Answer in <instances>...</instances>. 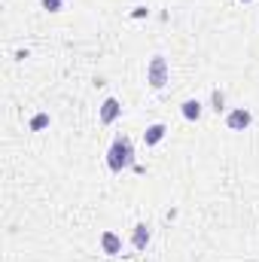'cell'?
Wrapping results in <instances>:
<instances>
[{
  "mask_svg": "<svg viewBox=\"0 0 259 262\" xmlns=\"http://www.w3.org/2000/svg\"><path fill=\"white\" fill-rule=\"evenodd\" d=\"M49 122H52L49 113H34V116H31V131H46Z\"/></svg>",
  "mask_w": 259,
  "mask_h": 262,
  "instance_id": "obj_9",
  "label": "cell"
},
{
  "mask_svg": "<svg viewBox=\"0 0 259 262\" xmlns=\"http://www.w3.org/2000/svg\"><path fill=\"white\" fill-rule=\"evenodd\" d=\"M165 134H168V125H165V122H153L149 128L143 131V143H146V146H156V143L165 140Z\"/></svg>",
  "mask_w": 259,
  "mask_h": 262,
  "instance_id": "obj_8",
  "label": "cell"
},
{
  "mask_svg": "<svg viewBox=\"0 0 259 262\" xmlns=\"http://www.w3.org/2000/svg\"><path fill=\"white\" fill-rule=\"evenodd\" d=\"M210 110H213V113H223V110H226V95H223L220 89L210 92Z\"/></svg>",
  "mask_w": 259,
  "mask_h": 262,
  "instance_id": "obj_10",
  "label": "cell"
},
{
  "mask_svg": "<svg viewBox=\"0 0 259 262\" xmlns=\"http://www.w3.org/2000/svg\"><path fill=\"white\" fill-rule=\"evenodd\" d=\"M250 122H253V113H250L247 107H235V110L226 113V125H229V131H244V128H250Z\"/></svg>",
  "mask_w": 259,
  "mask_h": 262,
  "instance_id": "obj_3",
  "label": "cell"
},
{
  "mask_svg": "<svg viewBox=\"0 0 259 262\" xmlns=\"http://www.w3.org/2000/svg\"><path fill=\"white\" fill-rule=\"evenodd\" d=\"M40 3H43L46 12H61L64 9V0H40Z\"/></svg>",
  "mask_w": 259,
  "mask_h": 262,
  "instance_id": "obj_11",
  "label": "cell"
},
{
  "mask_svg": "<svg viewBox=\"0 0 259 262\" xmlns=\"http://www.w3.org/2000/svg\"><path fill=\"white\" fill-rule=\"evenodd\" d=\"M168 76H171V67H168V58L165 55H153L149 64H146V82L149 89H165L168 85Z\"/></svg>",
  "mask_w": 259,
  "mask_h": 262,
  "instance_id": "obj_2",
  "label": "cell"
},
{
  "mask_svg": "<svg viewBox=\"0 0 259 262\" xmlns=\"http://www.w3.org/2000/svg\"><path fill=\"white\" fill-rule=\"evenodd\" d=\"M146 12H149V9H146V6H134V9H131V18H143V15H146Z\"/></svg>",
  "mask_w": 259,
  "mask_h": 262,
  "instance_id": "obj_12",
  "label": "cell"
},
{
  "mask_svg": "<svg viewBox=\"0 0 259 262\" xmlns=\"http://www.w3.org/2000/svg\"><path fill=\"white\" fill-rule=\"evenodd\" d=\"M244 3H250V0H244Z\"/></svg>",
  "mask_w": 259,
  "mask_h": 262,
  "instance_id": "obj_13",
  "label": "cell"
},
{
  "mask_svg": "<svg viewBox=\"0 0 259 262\" xmlns=\"http://www.w3.org/2000/svg\"><path fill=\"white\" fill-rule=\"evenodd\" d=\"M119 116H122V104H119V98H107V101L101 104V125H113Z\"/></svg>",
  "mask_w": 259,
  "mask_h": 262,
  "instance_id": "obj_4",
  "label": "cell"
},
{
  "mask_svg": "<svg viewBox=\"0 0 259 262\" xmlns=\"http://www.w3.org/2000/svg\"><path fill=\"white\" fill-rule=\"evenodd\" d=\"M180 113H183V119H186V122H198V119H201V113H204V104H201L198 98H189V101H183V104H180Z\"/></svg>",
  "mask_w": 259,
  "mask_h": 262,
  "instance_id": "obj_6",
  "label": "cell"
},
{
  "mask_svg": "<svg viewBox=\"0 0 259 262\" xmlns=\"http://www.w3.org/2000/svg\"><path fill=\"white\" fill-rule=\"evenodd\" d=\"M107 168H110L113 174H122V171L134 168V143H131V137L119 134V137L110 143V149H107Z\"/></svg>",
  "mask_w": 259,
  "mask_h": 262,
  "instance_id": "obj_1",
  "label": "cell"
},
{
  "mask_svg": "<svg viewBox=\"0 0 259 262\" xmlns=\"http://www.w3.org/2000/svg\"><path fill=\"white\" fill-rule=\"evenodd\" d=\"M149 238H153L149 226H146V223H137V226H134V232H131V244H134V250H146Z\"/></svg>",
  "mask_w": 259,
  "mask_h": 262,
  "instance_id": "obj_7",
  "label": "cell"
},
{
  "mask_svg": "<svg viewBox=\"0 0 259 262\" xmlns=\"http://www.w3.org/2000/svg\"><path fill=\"white\" fill-rule=\"evenodd\" d=\"M101 250H104L107 256H119V253H122V238L107 229V232L101 235Z\"/></svg>",
  "mask_w": 259,
  "mask_h": 262,
  "instance_id": "obj_5",
  "label": "cell"
}]
</instances>
